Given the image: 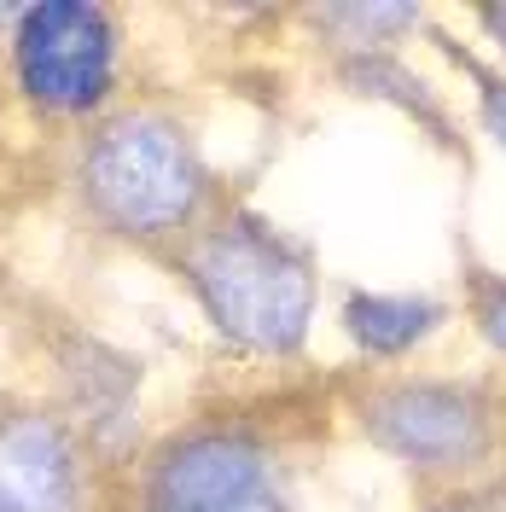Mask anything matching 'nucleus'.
<instances>
[{
  "mask_svg": "<svg viewBox=\"0 0 506 512\" xmlns=\"http://www.w3.org/2000/svg\"><path fill=\"white\" fill-rule=\"evenodd\" d=\"M198 309L233 350L297 355L315 320V262L303 245L256 222L251 210H227L210 227H192L181 251Z\"/></svg>",
  "mask_w": 506,
  "mask_h": 512,
  "instance_id": "1",
  "label": "nucleus"
},
{
  "mask_svg": "<svg viewBox=\"0 0 506 512\" xmlns=\"http://www.w3.org/2000/svg\"><path fill=\"white\" fill-rule=\"evenodd\" d=\"M76 187L99 227L140 239V245H158L198 222L210 175H204L192 134L175 117L123 111L88 134Z\"/></svg>",
  "mask_w": 506,
  "mask_h": 512,
  "instance_id": "2",
  "label": "nucleus"
},
{
  "mask_svg": "<svg viewBox=\"0 0 506 512\" xmlns=\"http://www.w3.org/2000/svg\"><path fill=\"white\" fill-rule=\"evenodd\" d=\"M361 431L367 443L402 460L425 478H466L477 472L501 431H495V402L460 379H390L361 396Z\"/></svg>",
  "mask_w": 506,
  "mask_h": 512,
  "instance_id": "3",
  "label": "nucleus"
},
{
  "mask_svg": "<svg viewBox=\"0 0 506 512\" xmlns=\"http://www.w3.org/2000/svg\"><path fill=\"white\" fill-rule=\"evenodd\" d=\"M18 88L59 117L99 111L117 82V30L111 12L88 0H41L18 12L12 30Z\"/></svg>",
  "mask_w": 506,
  "mask_h": 512,
  "instance_id": "4",
  "label": "nucleus"
},
{
  "mask_svg": "<svg viewBox=\"0 0 506 512\" xmlns=\"http://www.w3.org/2000/svg\"><path fill=\"white\" fill-rule=\"evenodd\" d=\"M140 512H285L274 454L233 425L181 431L152 454Z\"/></svg>",
  "mask_w": 506,
  "mask_h": 512,
  "instance_id": "5",
  "label": "nucleus"
},
{
  "mask_svg": "<svg viewBox=\"0 0 506 512\" xmlns=\"http://www.w3.org/2000/svg\"><path fill=\"white\" fill-rule=\"evenodd\" d=\"M0 512H82V448L47 408H0Z\"/></svg>",
  "mask_w": 506,
  "mask_h": 512,
  "instance_id": "6",
  "label": "nucleus"
},
{
  "mask_svg": "<svg viewBox=\"0 0 506 512\" xmlns=\"http://www.w3.org/2000/svg\"><path fill=\"white\" fill-rule=\"evenodd\" d=\"M443 303L437 297H384V291H355L344 303V332L367 355H408L443 326Z\"/></svg>",
  "mask_w": 506,
  "mask_h": 512,
  "instance_id": "7",
  "label": "nucleus"
},
{
  "mask_svg": "<svg viewBox=\"0 0 506 512\" xmlns=\"http://www.w3.org/2000/svg\"><path fill=\"white\" fill-rule=\"evenodd\" d=\"M315 24L338 35L349 59H379V47L419 24V6H320Z\"/></svg>",
  "mask_w": 506,
  "mask_h": 512,
  "instance_id": "8",
  "label": "nucleus"
},
{
  "mask_svg": "<svg viewBox=\"0 0 506 512\" xmlns=\"http://www.w3.org/2000/svg\"><path fill=\"white\" fill-rule=\"evenodd\" d=\"M472 320L483 332V344L506 355V274H489V268L472 274Z\"/></svg>",
  "mask_w": 506,
  "mask_h": 512,
  "instance_id": "9",
  "label": "nucleus"
},
{
  "mask_svg": "<svg viewBox=\"0 0 506 512\" xmlns=\"http://www.w3.org/2000/svg\"><path fill=\"white\" fill-rule=\"evenodd\" d=\"M466 70L477 76V117H483V134L506 152V76H489V70H477L472 59H466Z\"/></svg>",
  "mask_w": 506,
  "mask_h": 512,
  "instance_id": "10",
  "label": "nucleus"
},
{
  "mask_svg": "<svg viewBox=\"0 0 506 512\" xmlns=\"http://www.w3.org/2000/svg\"><path fill=\"white\" fill-rule=\"evenodd\" d=\"M477 18H483V30H489V35H495V41L506 47V6H483Z\"/></svg>",
  "mask_w": 506,
  "mask_h": 512,
  "instance_id": "11",
  "label": "nucleus"
},
{
  "mask_svg": "<svg viewBox=\"0 0 506 512\" xmlns=\"http://www.w3.org/2000/svg\"><path fill=\"white\" fill-rule=\"evenodd\" d=\"M431 512H466V507H431Z\"/></svg>",
  "mask_w": 506,
  "mask_h": 512,
  "instance_id": "12",
  "label": "nucleus"
}]
</instances>
